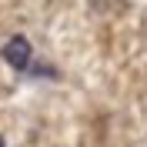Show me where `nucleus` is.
Segmentation results:
<instances>
[{
	"label": "nucleus",
	"mask_w": 147,
	"mask_h": 147,
	"mask_svg": "<svg viewBox=\"0 0 147 147\" xmlns=\"http://www.w3.org/2000/svg\"><path fill=\"white\" fill-rule=\"evenodd\" d=\"M0 147H3V137H0Z\"/></svg>",
	"instance_id": "obj_2"
},
{
	"label": "nucleus",
	"mask_w": 147,
	"mask_h": 147,
	"mask_svg": "<svg viewBox=\"0 0 147 147\" xmlns=\"http://www.w3.org/2000/svg\"><path fill=\"white\" fill-rule=\"evenodd\" d=\"M30 57H34V47H30L27 37H10L7 44H3V60H7L13 70H27L30 67Z\"/></svg>",
	"instance_id": "obj_1"
}]
</instances>
